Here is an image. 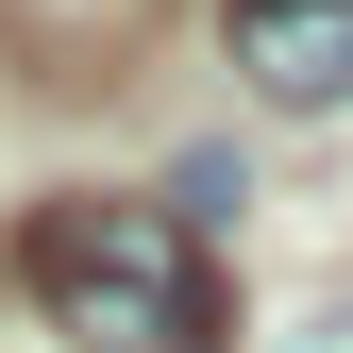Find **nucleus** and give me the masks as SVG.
<instances>
[{"instance_id":"f03ea898","label":"nucleus","mask_w":353,"mask_h":353,"mask_svg":"<svg viewBox=\"0 0 353 353\" xmlns=\"http://www.w3.org/2000/svg\"><path fill=\"white\" fill-rule=\"evenodd\" d=\"M236 68L270 101H353V0H236Z\"/></svg>"},{"instance_id":"f257e3e1","label":"nucleus","mask_w":353,"mask_h":353,"mask_svg":"<svg viewBox=\"0 0 353 353\" xmlns=\"http://www.w3.org/2000/svg\"><path fill=\"white\" fill-rule=\"evenodd\" d=\"M17 286L51 303V336H84V353H219V336H236L202 236L168 202H101V185H84V202H34Z\"/></svg>"}]
</instances>
